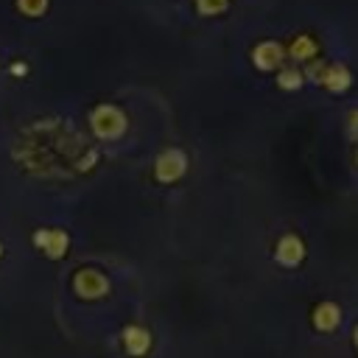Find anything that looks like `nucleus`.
<instances>
[{"instance_id":"ddd939ff","label":"nucleus","mask_w":358,"mask_h":358,"mask_svg":"<svg viewBox=\"0 0 358 358\" xmlns=\"http://www.w3.org/2000/svg\"><path fill=\"white\" fill-rule=\"evenodd\" d=\"M294 45H296V48H294V50H291V53H294V56H308V53H310V50H313V45H310V39H296V42H294Z\"/></svg>"},{"instance_id":"f8f14e48","label":"nucleus","mask_w":358,"mask_h":358,"mask_svg":"<svg viewBox=\"0 0 358 358\" xmlns=\"http://www.w3.org/2000/svg\"><path fill=\"white\" fill-rule=\"evenodd\" d=\"M227 8V0H199V11L201 14H218Z\"/></svg>"},{"instance_id":"423d86ee","label":"nucleus","mask_w":358,"mask_h":358,"mask_svg":"<svg viewBox=\"0 0 358 358\" xmlns=\"http://www.w3.org/2000/svg\"><path fill=\"white\" fill-rule=\"evenodd\" d=\"M252 59H255V64H257L260 70H271V67H277V64H280L282 50H280V45H277V42H260V45L255 48Z\"/></svg>"},{"instance_id":"9b49d317","label":"nucleus","mask_w":358,"mask_h":358,"mask_svg":"<svg viewBox=\"0 0 358 358\" xmlns=\"http://www.w3.org/2000/svg\"><path fill=\"white\" fill-rule=\"evenodd\" d=\"M299 81H302V76H299L296 70H285V73H280V87H285V90H296Z\"/></svg>"},{"instance_id":"4468645a","label":"nucleus","mask_w":358,"mask_h":358,"mask_svg":"<svg viewBox=\"0 0 358 358\" xmlns=\"http://www.w3.org/2000/svg\"><path fill=\"white\" fill-rule=\"evenodd\" d=\"M350 131H352V137H358V112H352V117H350Z\"/></svg>"},{"instance_id":"2eb2a0df","label":"nucleus","mask_w":358,"mask_h":358,"mask_svg":"<svg viewBox=\"0 0 358 358\" xmlns=\"http://www.w3.org/2000/svg\"><path fill=\"white\" fill-rule=\"evenodd\" d=\"M355 344H358V327H355Z\"/></svg>"},{"instance_id":"0eeeda50","label":"nucleus","mask_w":358,"mask_h":358,"mask_svg":"<svg viewBox=\"0 0 358 358\" xmlns=\"http://www.w3.org/2000/svg\"><path fill=\"white\" fill-rule=\"evenodd\" d=\"M123 341H126V350H129V352L143 355V352L148 350V344H151V336H148L143 327H126Z\"/></svg>"},{"instance_id":"f03ea898","label":"nucleus","mask_w":358,"mask_h":358,"mask_svg":"<svg viewBox=\"0 0 358 358\" xmlns=\"http://www.w3.org/2000/svg\"><path fill=\"white\" fill-rule=\"evenodd\" d=\"M185 168H187L185 154L176 151V148H168V151H162V154L157 157V162H154V176H157L159 182L171 185V182H176V179L185 173Z\"/></svg>"},{"instance_id":"6e6552de","label":"nucleus","mask_w":358,"mask_h":358,"mask_svg":"<svg viewBox=\"0 0 358 358\" xmlns=\"http://www.w3.org/2000/svg\"><path fill=\"white\" fill-rule=\"evenodd\" d=\"M338 308L333 305V302H324V305H319L316 308V313H313V322H316V327L319 330H333L336 324H338Z\"/></svg>"},{"instance_id":"9d476101","label":"nucleus","mask_w":358,"mask_h":358,"mask_svg":"<svg viewBox=\"0 0 358 358\" xmlns=\"http://www.w3.org/2000/svg\"><path fill=\"white\" fill-rule=\"evenodd\" d=\"M20 11L22 14H31V17H39L45 8H48V0H17Z\"/></svg>"},{"instance_id":"39448f33","label":"nucleus","mask_w":358,"mask_h":358,"mask_svg":"<svg viewBox=\"0 0 358 358\" xmlns=\"http://www.w3.org/2000/svg\"><path fill=\"white\" fill-rule=\"evenodd\" d=\"M302 255H305V249H302V241H299L296 235H285V238L277 243V260H280L282 266H296V263L302 260Z\"/></svg>"},{"instance_id":"dca6fc26","label":"nucleus","mask_w":358,"mask_h":358,"mask_svg":"<svg viewBox=\"0 0 358 358\" xmlns=\"http://www.w3.org/2000/svg\"><path fill=\"white\" fill-rule=\"evenodd\" d=\"M0 255H3V246H0Z\"/></svg>"},{"instance_id":"1a4fd4ad","label":"nucleus","mask_w":358,"mask_h":358,"mask_svg":"<svg viewBox=\"0 0 358 358\" xmlns=\"http://www.w3.org/2000/svg\"><path fill=\"white\" fill-rule=\"evenodd\" d=\"M324 81H327V87H330L333 92H341V90L350 84V76H347V70H341V67H333L330 73H324Z\"/></svg>"},{"instance_id":"7ed1b4c3","label":"nucleus","mask_w":358,"mask_h":358,"mask_svg":"<svg viewBox=\"0 0 358 358\" xmlns=\"http://www.w3.org/2000/svg\"><path fill=\"white\" fill-rule=\"evenodd\" d=\"M34 241H36V246L45 249V255H50V257H62L64 249H67V232H64V229H39V232L34 235Z\"/></svg>"},{"instance_id":"f257e3e1","label":"nucleus","mask_w":358,"mask_h":358,"mask_svg":"<svg viewBox=\"0 0 358 358\" xmlns=\"http://www.w3.org/2000/svg\"><path fill=\"white\" fill-rule=\"evenodd\" d=\"M90 123H92V131L98 134V137H120L123 131H126V115L117 109V106H109V103H101L95 112H92V117H90Z\"/></svg>"},{"instance_id":"20e7f679","label":"nucleus","mask_w":358,"mask_h":358,"mask_svg":"<svg viewBox=\"0 0 358 358\" xmlns=\"http://www.w3.org/2000/svg\"><path fill=\"white\" fill-rule=\"evenodd\" d=\"M76 291L81 296H103L106 294V280L103 274L92 271V268H84L76 274Z\"/></svg>"}]
</instances>
